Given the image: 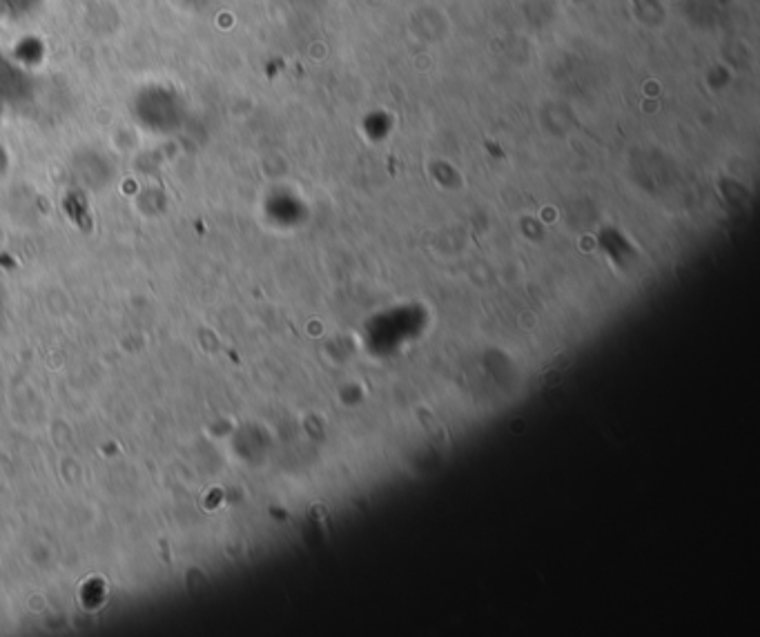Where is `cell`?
Returning <instances> with one entry per match:
<instances>
[{
	"instance_id": "cell-1",
	"label": "cell",
	"mask_w": 760,
	"mask_h": 637,
	"mask_svg": "<svg viewBox=\"0 0 760 637\" xmlns=\"http://www.w3.org/2000/svg\"><path fill=\"white\" fill-rule=\"evenodd\" d=\"M533 326H535V315H529V312H524V315L520 317V328L531 330Z\"/></svg>"
}]
</instances>
